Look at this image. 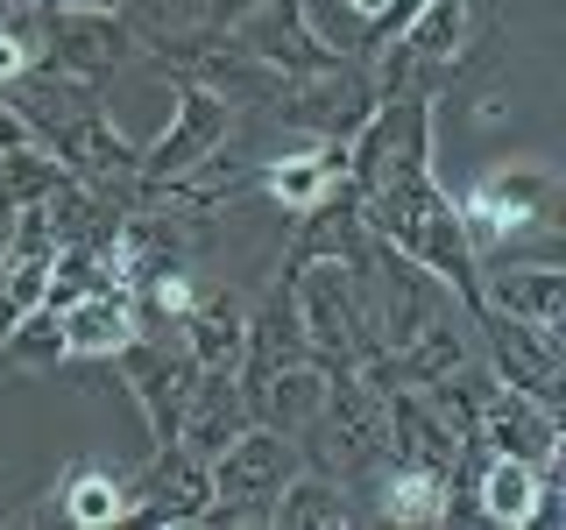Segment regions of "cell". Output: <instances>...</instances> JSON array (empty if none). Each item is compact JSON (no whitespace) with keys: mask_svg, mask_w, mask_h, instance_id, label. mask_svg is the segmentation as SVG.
Here are the masks:
<instances>
[{"mask_svg":"<svg viewBox=\"0 0 566 530\" xmlns=\"http://www.w3.org/2000/svg\"><path fill=\"white\" fill-rule=\"evenodd\" d=\"M291 305H297V326H305V347L318 368H361L376 353V326L361 311V283L340 255H305L291 262Z\"/></svg>","mask_w":566,"mask_h":530,"instance_id":"1","label":"cell"},{"mask_svg":"<svg viewBox=\"0 0 566 530\" xmlns=\"http://www.w3.org/2000/svg\"><path fill=\"white\" fill-rule=\"evenodd\" d=\"M553 205H559V170L545 163V156H510V163L482 170L453 199L460 226H468V241H474V255H503L517 234L553 226Z\"/></svg>","mask_w":566,"mask_h":530,"instance_id":"2","label":"cell"},{"mask_svg":"<svg viewBox=\"0 0 566 530\" xmlns=\"http://www.w3.org/2000/svg\"><path fill=\"white\" fill-rule=\"evenodd\" d=\"M305 467V446H297L291 432H276V424H248L234 432L220 453L206 459L212 474V502L199 509V523H270V502L283 495V481Z\"/></svg>","mask_w":566,"mask_h":530,"instance_id":"3","label":"cell"},{"mask_svg":"<svg viewBox=\"0 0 566 530\" xmlns=\"http://www.w3.org/2000/svg\"><path fill=\"white\" fill-rule=\"evenodd\" d=\"M29 29H35L43 64H57L64 78H85V85H106L128 57H142L128 14H106V8H57V0H35Z\"/></svg>","mask_w":566,"mask_h":530,"instance_id":"4","label":"cell"},{"mask_svg":"<svg viewBox=\"0 0 566 530\" xmlns=\"http://www.w3.org/2000/svg\"><path fill=\"white\" fill-rule=\"evenodd\" d=\"M234 114H241V106H227L220 93H206V85H191V78H170V120H164V135L135 149L142 191H156V184H170V177H185L191 163H206V156L234 135Z\"/></svg>","mask_w":566,"mask_h":530,"instance_id":"5","label":"cell"},{"mask_svg":"<svg viewBox=\"0 0 566 530\" xmlns=\"http://www.w3.org/2000/svg\"><path fill=\"white\" fill-rule=\"evenodd\" d=\"M114 368H120V389L135 396L142 424H149V446H177V417H185V396H191V382H199L191 353L170 347L164 332H135V340L114 353Z\"/></svg>","mask_w":566,"mask_h":530,"instance_id":"6","label":"cell"},{"mask_svg":"<svg viewBox=\"0 0 566 530\" xmlns=\"http://www.w3.org/2000/svg\"><path fill=\"white\" fill-rule=\"evenodd\" d=\"M474 446L482 453H510V459H531V467L559 474V411L531 389H510V382H489L482 403H474Z\"/></svg>","mask_w":566,"mask_h":530,"instance_id":"7","label":"cell"},{"mask_svg":"<svg viewBox=\"0 0 566 530\" xmlns=\"http://www.w3.org/2000/svg\"><path fill=\"white\" fill-rule=\"evenodd\" d=\"M474 332H482V361L495 382L510 389H531V396L559 403V375H566V353H559V332H538L524 318H503V311H474Z\"/></svg>","mask_w":566,"mask_h":530,"instance_id":"8","label":"cell"},{"mask_svg":"<svg viewBox=\"0 0 566 530\" xmlns=\"http://www.w3.org/2000/svg\"><path fill=\"white\" fill-rule=\"evenodd\" d=\"M474 509L482 523H503V530H531V523H559V474L531 467V459H510V453H474Z\"/></svg>","mask_w":566,"mask_h":530,"instance_id":"9","label":"cell"},{"mask_svg":"<svg viewBox=\"0 0 566 530\" xmlns=\"http://www.w3.org/2000/svg\"><path fill=\"white\" fill-rule=\"evenodd\" d=\"M206 502H212V474L185 446H156L149 467L128 474V523H199Z\"/></svg>","mask_w":566,"mask_h":530,"instance_id":"10","label":"cell"},{"mask_svg":"<svg viewBox=\"0 0 566 530\" xmlns=\"http://www.w3.org/2000/svg\"><path fill=\"white\" fill-rule=\"evenodd\" d=\"M50 262H57V234H50L43 205H14V226L0 241V332L22 326V318L43 305Z\"/></svg>","mask_w":566,"mask_h":530,"instance_id":"11","label":"cell"},{"mask_svg":"<svg viewBox=\"0 0 566 530\" xmlns=\"http://www.w3.org/2000/svg\"><path fill=\"white\" fill-rule=\"evenodd\" d=\"M482 305L503 311V318H524L538 332H559L566 326V269L559 262H510V255L489 262L482 255Z\"/></svg>","mask_w":566,"mask_h":530,"instance_id":"12","label":"cell"},{"mask_svg":"<svg viewBox=\"0 0 566 530\" xmlns=\"http://www.w3.org/2000/svg\"><path fill=\"white\" fill-rule=\"evenodd\" d=\"M177 347L191 353L199 375H234L241 353H248V297L234 283H206L199 305L185 311V326H177Z\"/></svg>","mask_w":566,"mask_h":530,"instance_id":"13","label":"cell"},{"mask_svg":"<svg viewBox=\"0 0 566 530\" xmlns=\"http://www.w3.org/2000/svg\"><path fill=\"white\" fill-rule=\"evenodd\" d=\"M340 141H297V149H276L270 163H255V191L270 199L283 220H297V212L326 205L333 191H340Z\"/></svg>","mask_w":566,"mask_h":530,"instance_id":"14","label":"cell"},{"mask_svg":"<svg viewBox=\"0 0 566 530\" xmlns=\"http://www.w3.org/2000/svg\"><path fill=\"white\" fill-rule=\"evenodd\" d=\"M57 326H64V361H114V353L142 332V311H135V290L99 283V290L71 297L57 311Z\"/></svg>","mask_w":566,"mask_h":530,"instance_id":"15","label":"cell"},{"mask_svg":"<svg viewBox=\"0 0 566 530\" xmlns=\"http://www.w3.org/2000/svg\"><path fill=\"white\" fill-rule=\"evenodd\" d=\"M248 424H255V411H248L241 382L234 375H199L191 396H185V417H177V446L191 459H212L234 432H248Z\"/></svg>","mask_w":566,"mask_h":530,"instance_id":"16","label":"cell"},{"mask_svg":"<svg viewBox=\"0 0 566 530\" xmlns=\"http://www.w3.org/2000/svg\"><path fill=\"white\" fill-rule=\"evenodd\" d=\"M447 488L453 474L439 467H418V459H389V467L376 474V509L368 517L376 523H403V530H424V523H447Z\"/></svg>","mask_w":566,"mask_h":530,"instance_id":"17","label":"cell"},{"mask_svg":"<svg viewBox=\"0 0 566 530\" xmlns=\"http://www.w3.org/2000/svg\"><path fill=\"white\" fill-rule=\"evenodd\" d=\"M326 382H333V368H318V361L276 368V375L262 382V396H255V424H276V432L305 438L318 424V411H326Z\"/></svg>","mask_w":566,"mask_h":530,"instance_id":"18","label":"cell"},{"mask_svg":"<svg viewBox=\"0 0 566 530\" xmlns=\"http://www.w3.org/2000/svg\"><path fill=\"white\" fill-rule=\"evenodd\" d=\"M50 495H57V517L78 523V530H114V523H128V474L93 467V459L64 467V481L50 488Z\"/></svg>","mask_w":566,"mask_h":530,"instance_id":"19","label":"cell"},{"mask_svg":"<svg viewBox=\"0 0 566 530\" xmlns=\"http://www.w3.org/2000/svg\"><path fill=\"white\" fill-rule=\"evenodd\" d=\"M270 523H291V530H347V523H361V509L347 502V488L333 481L326 467H297L291 481H283V495L270 502Z\"/></svg>","mask_w":566,"mask_h":530,"instance_id":"20","label":"cell"},{"mask_svg":"<svg viewBox=\"0 0 566 530\" xmlns=\"http://www.w3.org/2000/svg\"><path fill=\"white\" fill-rule=\"evenodd\" d=\"M57 368H64V326H57V311L35 305L22 326L0 332V375H8V382H22V375H57Z\"/></svg>","mask_w":566,"mask_h":530,"instance_id":"21","label":"cell"},{"mask_svg":"<svg viewBox=\"0 0 566 530\" xmlns=\"http://www.w3.org/2000/svg\"><path fill=\"white\" fill-rule=\"evenodd\" d=\"M64 177V163L35 141V149H14V156H0V212H14V205H35V199H50V184Z\"/></svg>","mask_w":566,"mask_h":530,"instance_id":"22","label":"cell"},{"mask_svg":"<svg viewBox=\"0 0 566 530\" xmlns=\"http://www.w3.org/2000/svg\"><path fill=\"white\" fill-rule=\"evenodd\" d=\"M35 120H29V106L8 93V85H0V156H14V149H35Z\"/></svg>","mask_w":566,"mask_h":530,"instance_id":"23","label":"cell"},{"mask_svg":"<svg viewBox=\"0 0 566 530\" xmlns=\"http://www.w3.org/2000/svg\"><path fill=\"white\" fill-rule=\"evenodd\" d=\"M340 8H347V14H361V22H376V14L389 8V0H340Z\"/></svg>","mask_w":566,"mask_h":530,"instance_id":"24","label":"cell"},{"mask_svg":"<svg viewBox=\"0 0 566 530\" xmlns=\"http://www.w3.org/2000/svg\"><path fill=\"white\" fill-rule=\"evenodd\" d=\"M35 0H0V22H8V14H29Z\"/></svg>","mask_w":566,"mask_h":530,"instance_id":"25","label":"cell"}]
</instances>
